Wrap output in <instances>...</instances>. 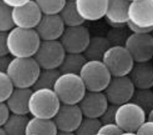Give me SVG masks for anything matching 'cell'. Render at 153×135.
<instances>
[{
  "label": "cell",
  "instance_id": "obj_1",
  "mask_svg": "<svg viewBox=\"0 0 153 135\" xmlns=\"http://www.w3.org/2000/svg\"><path fill=\"white\" fill-rule=\"evenodd\" d=\"M41 42L34 30L14 27L7 32L9 54L13 58L33 57Z\"/></svg>",
  "mask_w": 153,
  "mask_h": 135
},
{
  "label": "cell",
  "instance_id": "obj_2",
  "mask_svg": "<svg viewBox=\"0 0 153 135\" xmlns=\"http://www.w3.org/2000/svg\"><path fill=\"white\" fill-rule=\"evenodd\" d=\"M40 70L33 57L13 58L6 74L14 88L32 89Z\"/></svg>",
  "mask_w": 153,
  "mask_h": 135
},
{
  "label": "cell",
  "instance_id": "obj_3",
  "mask_svg": "<svg viewBox=\"0 0 153 135\" xmlns=\"http://www.w3.org/2000/svg\"><path fill=\"white\" fill-rule=\"evenodd\" d=\"M127 27L131 33L151 34L153 31V0H132Z\"/></svg>",
  "mask_w": 153,
  "mask_h": 135
},
{
  "label": "cell",
  "instance_id": "obj_4",
  "mask_svg": "<svg viewBox=\"0 0 153 135\" xmlns=\"http://www.w3.org/2000/svg\"><path fill=\"white\" fill-rule=\"evenodd\" d=\"M61 105L53 89H34L29 100V114L32 117L52 119Z\"/></svg>",
  "mask_w": 153,
  "mask_h": 135
},
{
  "label": "cell",
  "instance_id": "obj_5",
  "mask_svg": "<svg viewBox=\"0 0 153 135\" xmlns=\"http://www.w3.org/2000/svg\"><path fill=\"white\" fill-rule=\"evenodd\" d=\"M53 91L62 105H78L87 92L79 74H61L56 81Z\"/></svg>",
  "mask_w": 153,
  "mask_h": 135
},
{
  "label": "cell",
  "instance_id": "obj_6",
  "mask_svg": "<svg viewBox=\"0 0 153 135\" xmlns=\"http://www.w3.org/2000/svg\"><path fill=\"white\" fill-rule=\"evenodd\" d=\"M87 91L104 92L112 79L110 71L101 60H88L79 72Z\"/></svg>",
  "mask_w": 153,
  "mask_h": 135
},
{
  "label": "cell",
  "instance_id": "obj_7",
  "mask_svg": "<svg viewBox=\"0 0 153 135\" xmlns=\"http://www.w3.org/2000/svg\"><path fill=\"white\" fill-rule=\"evenodd\" d=\"M102 61L112 77L129 76L135 63L125 46H111Z\"/></svg>",
  "mask_w": 153,
  "mask_h": 135
},
{
  "label": "cell",
  "instance_id": "obj_8",
  "mask_svg": "<svg viewBox=\"0 0 153 135\" xmlns=\"http://www.w3.org/2000/svg\"><path fill=\"white\" fill-rule=\"evenodd\" d=\"M147 119V113L131 101L118 106L117 109L115 123L124 132H137Z\"/></svg>",
  "mask_w": 153,
  "mask_h": 135
},
{
  "label": "cell",
  "instance_id": "obj_9",
  "mask_svg": "<svg viewBox=\"0 0 153 135\" xmlns=\"http://www.w3.org/2000/svg\"><path fill=\"white\" fill-rule=\"evenodd\" d=\"M66 52L59 40L41 41L33 58L40 69H59Z\"/></svg>",
  "mask_w": 153,
  "mask_h": 135
},
{
  "label": "cell",
  "instance_id": "obj_10",
  "mask_svg": "<svg viewBox=\"0 0 153 135\" xmlns=\"http://www.w3.org/2000/svg\"><path fill=\"white\" fill-rule=\"evenodd\" d=\"M125 47L133 58L134 62H147L153 59V36L151 34L131 33Z\"/></svg>",
  "mask_w": 153,
  "mask_h": 135
},
{
  "label": "cell",
  "instance_id": "obj_11",
  "mask_svg": "<svg viewBox=\"0 0 153 135\" xmlns=\"http://www.w3.org/2000/svg\"><path fill=\"white\" fill-rule=\"evenodd\" d=\"M135 89L130 76H125L112 77L104 93L109 103L120 106L132 100Z\"/></svg>",
  "mask_w": 153,
  "mask_h": 135
},
{
  "label": "cell",
  "instance_id": "obj_12",
  "mask_svg": "<svg viewBox=\"0 0 153 135\" xmlns=\"http://www.w3.org/2000/svg\"><path fill=\"white\" fill-rule=\"evenodd\" d=\"M91 38L88 28L84 25L66 27L59 39L66 53L83 54Z\"/></svg>",
  "mask_w": 153,
  "mask_h": 135
},
{
  "label": "cell",
  "instance_id": "obj_13",
  "mask_svg": "<svg viewBox=\"0 0 153 135\" xmlns=\"http://www.w3.org/2000/svg\"><path fill=\"white\" fill-rule=\"evenodd\" d=\"M42 17V14L35 0H29L25 6L12 10V22L17 28L34 30Z\"/></svg>",
  "mask_w": 153,
  "mask_h": 135
},
{
  "label": "cell",
  "instance_id": "obj_14",
  "mask_svg": "<svg viewBox=\"0 0 153 135\" xmlns=\"http://www.w3.org/2000/svg\"><path fill=\"white\" fill-rule=\"evenodd\" d=\"M84 116L78 105H62L52 119L58 131L74 132Z\"/></svg>",
  "mask_w": 153,
  "mask_h": 135
},
{
  "label": "cell",
  "instance_id": "obj_15",
  "mask_svg": "<svg viewBox=\"0 0 153 135\" xmlns=\"http://www.w3.org/2000/svg\"><path fill=\"white\" fill-rule=\"evenodd\" d=\"M62 20L57 15H42L34 30L41 41H57L65 30Z\"/></svg>",
  "mask_w": 153,
  "mask_h": 135
},
{
  "label": "cell",
  "instance_id": "obj_16",
  "mask_svg": "<svg viewBox=\"0 0 153 135\" xmlns=\"http://www.w3.org/2000/svg\"><path fill=\"white\" fill-rule=\"evenodd\" d=\"M108 105L105 93L88 91L78 104L84 117L96 119H100Z\"/></svg>",
  "mask_w": 153,
  "mask_h": 135
},
{
  "label": "cell",
  "instance_id": "obj_17",
  "mask_svg": "<svg viewBox=\"0 0 153 135\" xmlns=\"http://www.w3.org/2000/svg\"><path fill=\"white\" fill-rule=\"evenodd\" d=\"M108 0H75L76 10L85 22H97L105 17Z\"/></svg>",
  "mask_w": 153,
  "mask_h": 135
},
{
  "label": "cell",
  "instance_id": "obj_18",
  "mask_svg": "<svg viewBox=\"0 0 153 135\" xmlns=\"http://www.w3.org/2000/svg\"><path fill=\"white\" fill-rule=\"evenodd\" d=\"M130 3V1L127 0H108L105 18L111 27H122L127 24Z\"/></svg>",
  "mask_w": 153,
  "mask_h": 135
},
{
  "label": "cell",
  "instance_id": "obj_19",
  "mask_svg": "<svg viewBox=\"0 0 153 135\" xmlns=\"http://www.w3.org/2000/svg\"><path fill=\"white\" fill-rule=\"evenodd\" d=\"M32 92V89L14 88L5 102L10 114L27 115L29 114V100Z\"/></svg>",
  "mask_w": 153,
  "mask_h": 135
},
{
  "label": "cell",
  "instance_id": "obj_20",
  "mask_svg": "<svg viewBox=\"0 0 153 135\" xmlns=\"http://www.w3.org/2000/svg\"><path fill=\"white\" fill-rule=\"evenodd\" d=\"M129 76L136 89H152V62L134 63Z\"/></svg>",
  "mask_w": 153,
  "mask_h": 135
},
{
  "label": "cell",
  "instance_id": "obj_21",
  "mask_svg": "<svg viewBox=\"0 0 153 135\" xmlns=\"http://www.w3.org/2000/svg\"><path fill=\"white\" fill-rule=\"evenodd\" d=\"M111 47V45L106 36H91L90 42L83 54L88 60H101L105 52Z\"/></svg>",
  "mask_w": 153,
  "mask_h": 135
},
{
  "label": "cell",
  "instance_id": "obj_22",
  "mask_svg": "<svg viewBox=\"0 0 153 135\" xmlns=\"http://www.w3.org/2000/svg\"><path fill=\"white\" fill-rule=\"evenodd\" d=\"M57 132L53 119L30 117L26 128V135H56Z\"/></svg>",
  "mask_w": 153,
  "mask_h": 135
},
{
  "label": "cell",
  "instance_id": "obj_23",
  "mask_svg": "<svg viewBox=\"0 0 153 135\" xmlns=\"http://www.w3.org/2000/svg\"><path fill=\"white\" fill-rule=\"evenodd\" d=\"M87 62V59L83 54L66 53L58 69L61 74H79L80 71Z\"/></svg>",
  "mask_w": 153,
  "mask_h": 135
},
{
  "label": "cell",
  "instance_id": "obj_24",
  "mask_svg": "<svg viewBox=\"0 0 153 135\" xmlns=\"http://www.w3.org/2000/svg\"><path fill=\"white\" fill-rule=\"evenodd\" d=\"M59 16L65 27L81 26L85 22L76 10L75 0H66V3L59 12Z\"/></svg>",
  "mask_w": 153,
  "mask_h": 135
},
{
  "label": "cell",
  "instance_id": "obj_25",
  "mask_svg": "<svg viewBox=\"0 0 153 135\" xmlns=\"http://www.w3.org/2000/svg\"><path fill=\"white\" fill-rule=\"evenodd\" d=\"M30 117L27 115L10 114L2 127L7 135H26V128Z\"/></svg>",
  "mask_w": 153,
  "mask_h": 135
},
{
  "label": "cell",
  "instance_id": "obj_26",
  "mask_svg": "<svg viewBox=\"0 0 153 135\" xmlns=\"http://www.w3.org/2000/svg\"><path fill=\"white\" fill-rule=\"evenodd\" d=\"M61 73L58 69H41L32 90L39 89H53Z\"/></svg>",
  "mask_w": 153,
  "mask_h": 135
},
{
  "label": "cell",
  "instance_id": "obj_27",
  "mask_svg": "<svg viewBox=\"0 0 153 135\" xmlns=\"http://www.w3.org/2000/svg\"><path fill=\"white\" fill-rule=\"evenodd\" d=\"M131 102L140 106L148 114L153 109L152 89H136Z\"/></svg>",
  "mask_w": 153,
  "mask_h": 135
},
{
  "label": "cell",
  "instance_id": "obj_28",
  "mask_svg": "<svg viewBox=\"0 0 153 135\" xmlns=\"http://www.w3.org/2000/svg\"><path fill=\"white\" fill-rule=\"evenodd\" d=\"M102 123L100 119L84 117L74 134L76 135H94L99 133Z\"/></svg>",
  "mask_w": 153,
  "mask_h": 135
},
{
  "label": "cell",
  "instance_id": "obj_29",
  "mask_svg": "<svg viewBox=\"0 0 153 135\" xmlns=\"http://www.w3.org/2000/svg\"><path fill=\"white\" fill-rule=\"evenodd\" d=\"M126 26L112 27L107 34V39L110 42L111 46H125V42L131 34Z\"/></svg>",
  "mask_w": 153,
  "mask_h": 135
},
{
  "label": "cell",
  "instance_id": "obj_30",
  "mask_svg": "<svg viewBox=\"0 0 153 135\" xmlns=\"http://www.w3.org/2000/svg\"><path fill=\"white\" fill-rule=\"evenodd\" d=\"M42 15H57L62 10L66 0H35Z\"/></svg>",
  "mask_w": 153,
  "mask_h": 135
},
{
  "label": "cell",
  "instance_id": "obj_31",
  "mask_svg": "<svg viewBox=\"0 0 153 135\" xmlns=\"http://www.w3.org/2000/svg\"><path fill=\"white\" fill-rule=\"evenodd\" d=\"M14 27L12 19V9L0 0V32H9Z\"/></svg>",
  "mask_w": 153,
  "mask_h": 135
},
{
  "label": "cell",
  "instance_id": "obj_32",
  "mask_svg": "<svg viewBox=\"0 0 153 135\" xmlns=\"http://www.w3.org/2000/svg\"><path fill=\"white\" fill-rule=\"evenodd\" d=\"M14 88L6 73L0 72V102H6Z\"/></svg>",
  "mask_w": 153,
  "mask_h": 135
},
{
  "label": "cell",
  "instance_id": "obj_33",
  "mask_svg": "<svg viewBox=\"0 0 153 135\" xmlns=\"http://www.w3.org/2000/svg\"><path fill=\"white\" fill-rule=\"evenodd\" d=\"M117 107L118 106L109 103V105L107 106L105 112L100 117V120L102 125L115 122V116Z\"/></svg>",
  "mask_w": 153,
  "mask_h": 135
},
{
  "label": "cell",
  "instance_id": "obj_34",
  "mask_svg": "<svg viewBox=\"0 0 153 135\" xmlns=\"http://www.w3.org/2000/svg\"><path fill=\"white\" fill-rule=\"evenodd\" d=\"M124 131L114 122L102 125L99 133L104 135H121Z\"/></svg>",
  "mask_w": 153,
  "mask_h": 135
},
{
  "label": "cell",
  "instance_id": "obj_35",
  "mask_svg": "<svg viewBox=\"0 0 153 135\" xmlns=\"http://www.w3.org/2000/svg\"><path fill=\"white\" fill-rule=\"evenodd\" d=\"M138 135H153V121L147 119L137 131Z\"/></svg>",
  "mask_w": 153,
  "mask_h": 135
},
{
  "label": "cell",
  "instance_id": "obj_36",
  "mask_svg": "<svg viewBox=\"0 0 153 135\" xmlns=\"http://www.w3.org/2000/svg\"><path fill=\"white\" fill-rule=\"evenodd\" d=\"M7 32H0V56L8 55L9 52L7 45Z\"/></svg>",
  "mask_w": 153,
  "mask_h": 135
},
{
  "label": "cell",
  "instance_id": "obj_37",
  "mask_svg": "<svg viewBox=\"0 0 153 135\" xmlns=\"http://www.w3.org/2000/svg\"><path fill=\"white\" fill-rule=\"evenodd\" d=\"M10 114V112L5 102H0V127H2Z\"/></svg>",
  "mask_w": 153,
  "mask_h": 135
},
{
  "label": "cell",
  "instance_id": "obj_38",
  "mask_svg": "<svg viewBox=\"0 0 153 135\" xmlns=\"http://www.w3.org/2000/svg\"><path fill=\"white\" fill-rule=\"evenodd\" d=\"M13 57L10 54L5 56H0V72L6 73L10 64Z\"/></svg>",
  "mask_w": 153,
  "mask_h": 135
},
{
  "label": "cell",
  "instance_id": "obj_39",
  "mask_svg": "<svg viewBox=\"0 0 153 135\" xmlns=\"http://www.w3.org/2000/svg\"><path fill=\"white\" fill-rule=\"evenodd\" d=\"M4 2L11 9H16L25 6L28 3L29 0H3Z\"/></svg>",
  "mask_w": 153,
  "mask_h": 135
},
{
  "label": "cell",
  "instance_id": "obj_40",
  "mask_svg": "<svg viewBox=\"0 0 153 135\" xmlns=\"http://www.w3.org/2000/svg\"><path fill=\"white\" fill-rule=\"evenodd\" d=\"M56 135H76L74 132H61L58 131L57 134Z\"/></svg>",
  "mask_w": 153,
  "mask_h": 135
},
{
  "label": "cell",
  "instance_id": "obj_41",
  "mask_svg": "<svg viewBox=\"0 0 153 135\" xmlns=\"http://www.w3.org/2000/svg\"><path fill=\"white\" fill-rule=\"evenodd\" d=\"M147 119L153 121V109L152 111H150V112L148 113V114H147Z\"/></svg>",
  "mask_w": 153,
  "mask_h": 135
},
{
  "label": "cell",
  "instance_id": "obj_42",
  "mask_svg": "<svg viewBox=\"0 0 153 135\" xmlns=\"http://www.w3.org/2000/svg\"><path fill=\"white\" fill-rule=\"evenodd\" d=\"M121 135H138L137 132H124Z\"/></svg>",
  "mask_w": 153,
  "mask_h": 135
},
{
  "label": "cell",
  "instance_id": "obj_43",
  "mask_svg": "<svg viewBox=\"0 0 153 135\" xmlns=\"http://www.w3.org/2000/svg\"><path fill=\"white\" fill-rule=\"evenodd\" d=\"M0 135H7L6 132H5L4 129H3L2 127H0Z\"/></svg>",
  "mask_w": 153,
  "mask_h": 135
},
{
  "label": "cell",
  "instance_id": "obj_44",
  "mask_svg": "<svg viewBox=\"0 0 153 135\" xmlns=\"http://www.w3.org/2000/svg\"><path fill=\"white\" fill-rule=\"evenodd\" d=\"M94 135H104V134H100V133H97V134H94Z\"/></svg>",
  "mask_w": 153,
  "mask_h": 135
},
{
  "label": "cell",
  "instance_id": "obj_45",
  "mask_svg": "<svg viewBox=\"0 0 153 135\" xmlns=\"http://www.w3.org/2000/svg\"><path fill=\"white\" fill-rule=\"evenodd\" d=\"M152 36H153V31H152Z\"/></svg>",
  "mask_w": 153,
  "mask_h": 135
},
{
  "label": "cell",
  "instance_id": "obj_46",
  "mask_svg": "<svg viewBox=\"0 0 153 135\" xmlns=\"http://www.w3.org/2000/svg\"><path fill=\"white\" fill-rule=\"evenodd\" d=\"M152 63H153V59H152Z\"/></svg>",
  "mask_w": 153,
  "mask_h": 135
},
{
  "label": "cell",
  "instance_id": "obj_47",
  "mask_svg": "<svg viewBox=\"0 0 153 135\" xmlns=\"http://www.w3.org/2000/svg\"><path fill=\"white\" fill-rule=\"evenodd\" d=\"M152 90H153V88H152Z\"/></svg>",
  "mask_w": 153,
  "mask_h": 135
}]
</instances>
